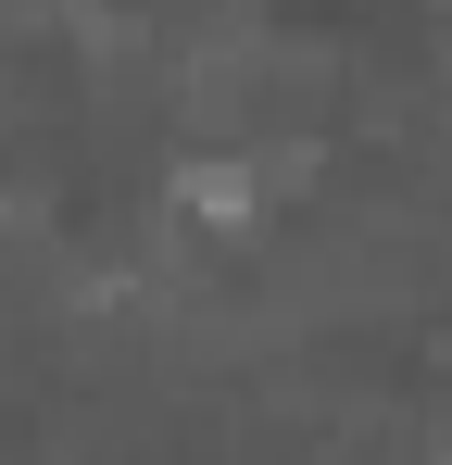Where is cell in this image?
<instances>
[{
	"label": "cell",
	"instance_id": "1",
	"mask_svg": "<svg viewBox=\"0 0 452 465\" xmlns=\"http://www.w3.org/2000/svg\"><path fill=\"white\" fill-rule=\"evenodd\" d=\"M163 202H176L189 227H226V239L251 227V214H264V189H251V163H239V152H214V163L189 152V163H176V176H163Z\"/></svg>",
	"mask_w": 452,
	"mask_h": 465
},
{
	"label": "cell",
	"instance_id": "2",
	"mask_svg": "<svg viewBox=\"0 0 452 465\" xmlns=\"http://www.w3.org/2000/svg\"><path fill=\"white\" fill-rule=\"evenodd\" d=\"M440 465H452V440H440Z\"/></svg>",
	"mask_w": 452,
	"mask_h": 465
}]
</instances>
